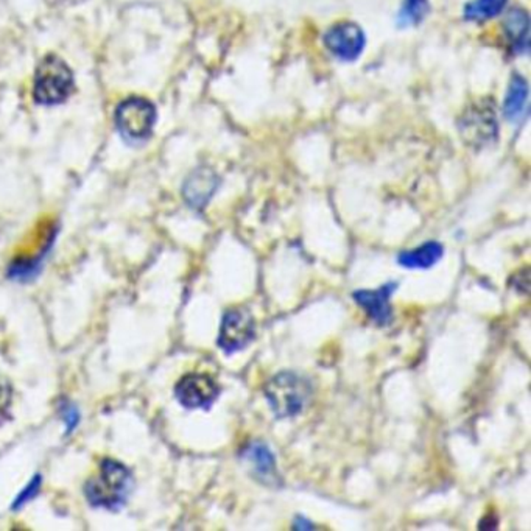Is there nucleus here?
<instances>
[{
	"instance_id": "nucleus-1",
	"label": "nucleus",
	"mask_w": 531,
	"mask_h": 531,
	"mask_svg": "<svg viewBox=\"0 0 531 531\" xmlns=\"http://www.w3.org/2000/svg\"><path fill=\"white\" fill-rule=\"evenodd\" d=\"M135 486V478L130 469L119 461H102L97 477L85 485V496L94 508L117 510L125 504Z\"/></svg>"
},
{
	"instance_id": "nucleus-2",
	"label": "nucleus",
	"mask_w": 531,
	"mask_h": 531,
	"mask_svg": "<svg viewBox=\"0 0 531 531\" xmlns=\"http://www.w3.org/2000/svg\"><path fill=\"white\" fill-rule=\"evenodd\" d=\"M75 87L74 72L65 60L56 55H47L39 63L35 74L33 98L44 106H54L71 97Z\"/></svg>"
},
{
	"instance_id": "nucleus-3",
	"label": "nucleus",
	"mask_w": 531,
	"mask_h": 531,
	"mask_svg": "<svg viewBox=\"0 0 531 531\" xmlns=\"http://www.w3.org/2000/svg\"><path fill=\"white\" fill-rule=\"evenodd\" d=\"M266 396L277 417L296 416L309 404L312 384L298 373L284 371L268 380Z\"/></svg>"
},
{
	"instance_id": "nucleus-4",
	"label": "nucleus",
	"mask_w": 531,
	"mask_h": 531,
	"mask_svg": "<svg viewBox=\"0 0 531 531\" xmlns=\"http://www.w3.org/2000/svg\"><path fill=\"white\" fill-rule=\"evenodd\" d=\"M115 122L120 135L128 141H146L156 122V108L146 98H126L115 108Z\"/></svg>"
},
{
	"instance_id": "nucleus-5",
	"label": "nucleus",
	"mask_w": 531,
	"mask_h": 531,
	"mask_svg": "<svg viewBox=\"0 0 531 531\" xmlns=\"http://www.w3.org/2000/svg\"><path fill=\"white\" fill-rule=\"evenodd\" d=\"M460 135L463 141L474 146L488 145L497 139V117L496 108L491 102L480 100L477 104L467 108L466 113L461 115Z\"/></svg>"
},
{
	"instance_id": "nucleus-6",
	"label": "nucleus",
	"mask_w": 531,
	"mask_h": 531,
	"mask_svg": "<svg viewBox=\"0 0 531 531\" xmlns=\"http://www.w3.org/2000/svg\"><path fill=\"white\" fill-rule=\"evenodd\" d=\"M255 336V321L250 310L231 309L223 315L218 347L226 354L237 353L248 346Z\"/></svg>"
},
{
	"instance_id": "nucleus-7",
	"label": "nucleus",
	"mask_w": 531,
	"mask_h": 531,
	"mask_svg": "<svg viewBox=\"0 0 531 531\" xmlns=\"http://www.w3.org/2000/svg\"><path fill=\"white\" fill-rule=\"evenodd\" d=\"M218 395L220 388L215 380L212 379L211 376L198 373L185 375L175 386V396L181 406L189 410L209 408L217 401Z\"/></svg>"
},
{
	"instance_id": "nucleus-8",
	"label": "nucleus",
	"mask_w": 531,
	"mask_h": 531,
	"mask_svg": "<svg viewBox=\"0 0 531 531\" xmlns=\"http://www.w3.org/2000/svg\"><path fill=\"white\" fill-rule=\"evenodd\" d=\"M325 44L338 60L356 61L364 52L366 36L357 24L340 22L326 32Z\"/></svg>"
},
{
	"instance_id": "nucleus-9",
	"label": "nucleus",
	"mask_w": 531,
	"mask_h": 531,
	"mask_svg": "<svg viewBox=\"0 0 531 531\" xmlns=\"http://www.w3.org/2000/svg\"><path fill=\"white\" fill-rule=\"evenodd\" d=\"M396 282H386V286L376 290H358L353 293L356 303L366 312L369 318L377 326H388L393 318L391 312V295L396 292Z\"/></svg>"
},
{
	"instance_id": "nucleus-10",
	"label": "nucleus",
	"mask_w": 531,
	"mask_h": 531,
	"mask_svg": "<svg viewBox=\"0 0 531 531\" xmlns=\"http://www.w3.org/2000/svg\"><path fill=\"white\" fill-rule=\"evenodd\" d=\"M218 185H220V179L214 170L207 167L196 168L195 172H192L189 178L185 179L183 185V196L185 203L192 209L201 211L215 194Z\"/></svg>"
},
{
	"instance_id": "nucleus-11",
	"label": "nucleus",
	"mask_w": 531,
	"mask_h": 531,
	"mask_svg": "<svg viewBox=\"0 0 531 531\" xmlns=\"http://www.w3.org/2000/svg\"><path fill=\"white\" fill-rule=\"evenodd\" d=\"M240 456L244 458L246 463H250L251 469L255 474V477L262 480V482L277 483L279 482V476L276 471V458L273 456L270 447L264 445L261 441H253L245 446Z\"/></svg>"
},
{
	"instance_id": "nucleus-12",
	"label": "nucleus",
	"mask_w": 531,
	"mask_h": 531,
	"mask_svg": "<svg viewBox=\"0 0 531 531\" xmlns=\"http://www.w3.org/2000/svg\"><path fill=\"white\" fill-rule=\"evenodd\" d=\"M528 100V83L524 76L515 74L505 94L504 115L506 119L517 124L526 117Z\"/></svg>"
},
{
	"instance_id": "nucleus-13",
	"label": "nucleus",
	"mask_w": 531,
	"mask_h": 531,
	"mask_svg": "<svg viewBox=\"0 0 531 531\" xmlns=\"http://www.w3.org/2000/svg\"><path fill=\"white\" fill-rule=\"evenodd\" d=\"M445 255V246L439 242H426L415 250L404 251L397 262L410 270H427L434 266Z\"/></svg>"
},
{
	"instance_id": "nucleus-14",
	"label": "nucleus",
	"mask_w": 531,
	"mask_h": 531,
	"mask_svg": "<svg viewBox=\"0 0 531 531\" xmlns=\"http://www.w3.org/2000/svg\"><path fill=\"white\" fill-rule=\"evenodd\" d=\"M505 35L510 41L513 49L519 52L528 50V32H530V17L522 8H513L504 19Z\"/></svg>"
},
{
	"instance_id": "nucleus-15",
	"label": "nucleus",
	"mask_w": 531,
	"mask_h": 531,
	"mask_svg": "<svg viewBox=\"0 0 531 531\" xmlns=\"http://www.w3.org/2000/svg\"><path fill=\"white\" fill-rule=\"evenodd\" d=\"M506 0H472L465 6V19L471 22H485L504 11Z\"/></svg>"
},
{
	"instance_id": "nucleus-16",
	"label": "nucleus",
	"mask_w": 531,
	"mask_h": 531,
	"mask_svg": "<svg viewBox=\"0 0 531 531\" xmlns=\"http://www.w3.org/2000/svg\"><path fill=\"white\" fill-rule=\"evenodd\" d=\"M430 13L428 0H404L397 15V25L401 28L417 25Z\"/></svg>"
},
{
	"instance_id": "nucleus-17",
	"label": "nucleus",
	"mask_w": 531,
	"mask_h": 531,
	"mask_svg": "<svg viewBox=\"0 0 531 531\" xmlns=\"http://www.w3.org/2000/svg\"><path fill=\"white\" fill-rule=\"evenodd\" d=\"M13 402V386L4 376H0V424L10 416V406Z\"/></svg>"
},
{
	"instance_id": "nucleus-18",
	"label": "nucleus",
	"mask_w": 531,
	"mask_h": 531,
	"mask_svg": "<svg viewBox=\"0 0 531 531\" xmlns=\"http://www.w3.org/2000/svg\"><path fill=\"white\" fill-rule=\"evenodd\" d=\"M39 488H41V477L36 476L33 478L32 482L28 483L27 488L24 489L19 496H17L16 502L13 504V508H21L22 505L27 504L33 497H36V494L39 493Z\"/></svg>"
},
{
	"instance_id": "nucleus-19",
	"label": "nucleus",
	"mask_w": 531,
	"mask_h": 531,
	"mask_svg": "<svg viewBox=\"0 0 531 531\" xmlns=\"http://www.w3.org/2000/svg\"><path fill=\"white\" fill-rule=\"evenodd\" d=\"M61 412H63V417H65L67 430H69V434H71L72 428L75 427L76 424H78V417H80L78 410H76L74 406H63Z\"/></svg>"
}]
</instances>
